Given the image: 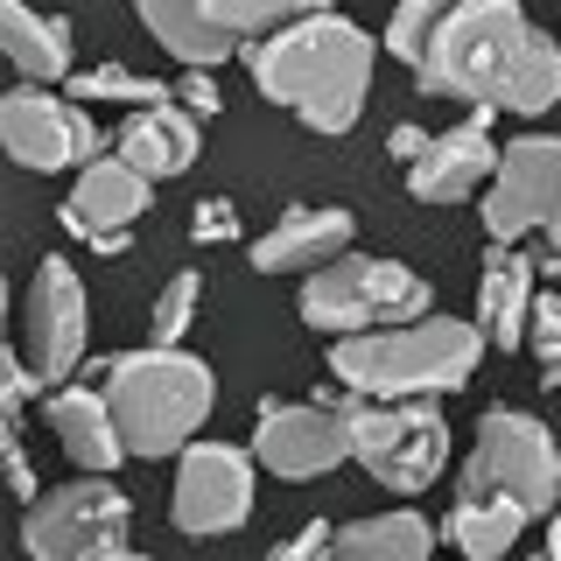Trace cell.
<instances>
[{"mask_svg": "<svg viewBox=\"0 0 561 561\" xmlns=\"http://www.w3.org/2000/svg\"><path fill=\"white\" fill-rule=\"evenodd\" d=\"M414 84L428 99H463L470 113L534 119L561 99V35L534 28L519 0H463L414 64Z\"/></svg>", "mask_w": 561, "mask_h": 561, "instance_id": "6da1fadb", "label": "cell"}, {"mask_svg": "<svg viewBox=\"0 0 561 561\" xmlns=\"http://www.w3.org/2000/svg\"><path fill=\"white\" fill-rule=\"evenodd\" d=\"M373 64H379V43L351 14H330V8L245 49V70H253L260 99L295 113L309 134L358 127L365 99H373Z\"/></svg>", "mask_w": 561, "mask_h": 561, "instance_id": "7a4b0ae2", "label": "cell"}, {"mask_svg": "<svg viewBox=\"0 0 561 561\" xmlns=\"http://www.w3.org/2000/svg\"><path fill=\"white\" fill-rule=\"evenodd\" d=\"M484 330L463 316H421L393 330H358V337H330V379L365 400H435L470 386L484 365Z\"/></svg>", "mask_w": 561, "mask_h": 561, "instance_id": "3957f363", "label": "cell"}, {"mask_svg": "<svg viewBox=\"0 0 561 561\" xmlns=\"http://www.w3.org/2000/svg\"><path fill=\"white\" fill-rule=\"evenodd\" d=\"M105 400L113 421L127 435V449L140 463H169L197 443V428L218 408V379L197 351L183 344H148V351H119L105 365Z\"/></svg>", "mask_w": 561, "mask_h": 561, "instance_id": "277c9868", "label": "cell"}, {"mask_svg": "<svg viewBox=\"0 0 561 561\" xmlns=\"http://www.w3.org/2000/svg\"><path fill=\"white\" fill-rule=\"evenodd\" d=\"M456 499L519 513L526 526L548 519L561 505V449H554L548 421H534L519 408H484L478 435H470V456H463V484H456Z\"/></svg>", "mask_w": 561, "mask_h": 561, "instance_id": "5b68a950", "label": "cell"}, {"mask_svg": "<svg viewBox=\"0 0 561 561\" xmlns=\"http://www.w3.org/2000/svg\"><path fill=\"white\" fill-rule=\"evenodd\" d=\"M428 309V280L400 260H373V253H344L330 267L302 274V323L323 337H358V330H393V323H421Z\"/></svg>", "mask_w": 561, "mask_h": 561, "instance_id": "8992f818", "label": "cell"}, {"mask_svg": "<svg viewBox=\"0 0 561 561\" xmlns=\"http://www.w3.org/2000/svg\"><path fill=\"white\" fill-rule=\"evenodd\" d=\"M358 408H365V393H351L337 379L309 400H260L253 443L245 449H253V463L267 470V478L316 484L337 463H351V421H358Z\"/></svg>", "mask_w": 561, "mask_h": 561, "instance_id": "52a82bcc", "label": "cell"}, {"mask_svg": "<svg viewBox=\"0 0 561 561\" xmlns=\"http://www.w3.org/2000/svg\"><path fill=\"white\" fill-rule=\"evenodd\" d=\"M351 463L379 491L414 499L449 470V414L435 400H365L351 421Z\"/></svg>", "mask_w": 561, "mask_h": 561, "instance_id": "ba28073f", "label": "cell"}, {"mask_svg": "<svg viewBox=\"0 0 561 561\" xmlns=\"http://www.w3.org/2000/svg\"><path fill=\"white\" fill-rule=\"evenodd\" d=\"M127 526H134V499L113 478H70L22 513V548L28 561H92L127 548Z\"/></svg>", "mask_w": 561, "mask_h": 561, "instance_id": "9c48e42d", "label": "cell"}, {"mask_svg": "<svg viewBox=\"0 0 561 561\" xmlns=\"http://www.w3.org/2000/svg\"><path fill=\"white\" fill-rule=\"evenodd\" d=\"M0 148H8L14 169L57 175V169H92L105 148L92 105H78L70 92H49V84H14L0 99Z\"/></svg>", "mask_w": 561, "mask_h": 561, "instance_id": "30bf717a", "label": "cell"}, {"mask_svg": "<svg viewBox=\"0 0 561 561\" xmlns=\"http://www.w3.org/2000/svg\"><path fill=\"white\" fill-rule=\"evenodd\" d=\"M561 210V134H513L484 183L478 225L491 245H519Z\"/></svg>", "mask_w": 561, "mask_h": 561, "instance_id": "8fae6325", "label": "cell"}, {"mask_svg": "<svg viewBox=\"0 0 561 561\" xmlns=\"http://www.w3.org/2000/svg\"><path fill=\"white\" fill-rule=\"evenodd\" d=\"M253 449L245 443H190L175 456V499H169V519L197 540H218V534H239L253 519Z\"/></svg>", "mask_w": 561, "mask_h": 561, "instance_id": "7c38bea8", "label": "cell"}, {"mask_svg": "<svg viewBox=\"0 0 561 561\" xmlns=\"http://www.w3.org/2000/svg\"><path fill=\"white\" fill-rule=\"evenodd\" d=\"M84 330H92V302H84V280L70 260L49 253L35 267V288H28V309H22V358L28 373L43 379V393L70 386V373L84 365Z\"/></svg>", "mask_w": 561, "mask_h": 561, "instance_id": "4fadbf2b", "label": "cell"}, {"mask_svg": "<svg viewBox=\"0 0 561 561\" xmlns=\"http://www.w3.org/2000/svg\"><path fill=\"white\" fill-rule=\"evenodd\" d=\"M154 204V183L140 169H127L119 154H99L92 169H78V183H70V204H64V232L78 245H92V253H127L134 245V225L140 210Z\"/></svg>", "mask_w": 561, "mask_h": 561, "instance_id": "5bb4252c", "label": "cell"}, {"mask_svg": "<svg viewBox=\"0 0 561 561\" xmlns=\"http://www.w3.org/2000/svg\"><path fill=\"white\" fill-rule=\"evenodd\" d=\"M491 169H499V140H491V113H470L443 127L428 148L408 162V197L414 204H463L484 197Z\"/></svg>", "mask_w": 561, "mask_h": 561, "instance_id": "9a60e30c", "label": "cell"}, {"mask_svg": "<svg viewBox=\"0 0 561 561\" xmlns=\"http://www.w3.org/2000/svg\"><path fill=\"white\" fill-rule=\"evenodd\" d=\"M351 239H358V218L344 204H295L253 239V267L260 274H316L330 260H344Z\"/></svg>", "mask_w": 561, "mask_h": 561, "instance_id": "2e32d148", "label": "cell"}, {"mask_svg": "<svg viewBox=\"0 0 561 561\" xmlns=\"http://www.w3.org/2000/svg\"><path fill=\"white\" fill-rule=\"evenodd\" d=\"M43 421H49L57 449L84 470V478H113V470L134 456L127 435H119V421H113L105 386H57V393H49V408H43Z\"/></svg>", "mask_w": 561, "mask_h": 561, "instance_id": "e0dca14e", "label": "cell"}, {"mask_svg": "<svg viewBox=\"0 0 561 561\" xmlns=\"http://www.w3.org/2000/svg\"><path fill=\"white\" fill-rule=\"evenodd\" d=\"M197 148H204V119L197 113H183V105H140V113L119 119V134H113V154L127 169H140L148 183H169V175H183V169H197Z\"/></svg>", "mask_w": 561, "mask_h": 561, "instance_id": "ac0fdd59", "label": "cell"}, {"mask_svg": "<svg viewBox=\"0 0 561 561\" xmlns=\"http://www.w3.org/2000/svg\"><path fill=\"white\" fill-rule=\"evenodd\" d=\"M540 267L519 253V245H491L484 253V274H478V316L470 323L484 330L491 351H519L526 344V323H534V302H540Z\"/></svg>", "mask_w": 561, "mask_h": 561, "instance_id": "d6986e66", "label": "cell"}, {"mask_svg": "<svg viewBox=\"0 0 561 561\" xmlns=\"http://www.w3.org/2000/svg\"><path fill=\"white\" fill-rule=\"evenodd\" d=\"M0 43H8V64L22 84H70L78 64H70V22L64 14H35L28 0H0Z\"/></svg>", "mask_w": 561, "mask_h": 561, "instance_id": "ffe728a7", "label": "cell"}, {"mask_svg": "<svg viewBox=\"0 0 561 561\" xmlns=\"http://www.w3.org/2000/svg\"><path fill=\"white\" fill-rule=\"evenodd\" d=\"M140 28H148L183 70H218V64L245 57V43L210 22L204 0H140Z\"/></svg>", "mask_w": 561, "mask_h": 561, "instance_id": "44dd1931", "label": "cell"}, {"mask_svg": "<svg viewBox=\"0 0 561 561\" xmlns=\"http://www.w3.org/2000/svg\"><path fill=\"white\" fill-rule=\"evenodd\" d=\"M330 561H435V526L393 505V513H365L337 526V554Z\"/></svg>", "mask_w": 561, "mask_h": 561, "instance_id": "7402d4cb", "label": "cell"}, {"mask_svg": "<svg viewBox=\"0 0 561 561\" xmlns=\"http://www.w3.org/2000/svg\"><path fill=\"white\" fill-rule=\"evenodd\" d=\"M519 534H526L519 513H499V505H478V499H456L443 519L449 554H463V561H505L519 548Z\"/></svg>", "mask_w": 561, "mask_h": 561, "instance_id": "603a6c76", "label": "cell"}, {"mask_svg": "<svg viewBox=\"0 0 561 561\" xmlns=\"http://www.w3.org/2000/svg\"><path fill=\"white\" fill-rule=\"evenodd\" d=\"M204 8H210V22H218L225 35H239V43L253 49V43H267V35H280V28L323 14L330 0H204Z\"/></svg>", "mask_w": 561, "mask_h": 561, "instance_id": "cb8c5ba5", "label": "cell"}, {"mask_svg": "<svg viewBox=\"0 0 561 561\" xmlns=\"http://www.w3.org/2000/svg\"><path fill=\"white\" fill-rule=\"evenodd\" d=\"M70 99L78 105H169L175 99V84L169 78H148V70H127V64H92V70H78L70 78Z\"/></svg>", "mask_w": 561, "mask_h": 561, "instance_id": "d4e9b609", "label": "cell"}, {"mask_svg": "<svg viewBox=\"0 0 561 561\" xmlns=\"http://www.w3.org/2000/svg\"><path fill=\"white\" fill-rule=\"evenodd\" d=\"M456 8H463V0H400V8H393V22H386V35H379V43H386V57L414 70L421 57H428L435 28H443Z\"/></svg>", "mask_w": 561, "mask_h": 561, "instance_id": "484cf974", "label": "cell"}, {"mask_svg": "<svg viewBox=\"0 0 561 561\" xmlns=\"http://www.w3.org/2000/svg\"><path fill=\"white\" fill-rule=\"evenodd\" d=\"M197 309H204V274H197V267L169 274V288L154 295L148 337H154V344H183V337H190V323H197Z\"/></svg>", "mask_w": 561, "mask_h": 561, "instance_id": "4316f807", "label": "cell"}, {"mask_svg": "<svg viewBox=\"0 0 561 561\" xmlns=\"http://www.w3.org/2000/svg\"><path fill=\"white\" fill-rule=\"evenodd\" d=\"M526 351L540 358V379H548V393H561V295H540V302H534Z\"/></svg>", "mask_w": 561, "mask_h": 561, "instance_id": "83f0119b", "label": "cell"}, {"mask_svg": "<svg viewBox=\"0 0 561 561\" xmlns=\"http://www.w3.org/2000/svg\"><path fill=\"white\" fill-rule=\"evenodd\" d=\"M190 239L197 245H232L239 239V204L232 197H204L197 210H190Z\"/></svg>", "mask_w": 561, "mask_h": 561, "instance_id": "f1b7e54d", "label": "cell"}, {"mask_svg": "<svg viewBox=\"0 0 561 561\" xmlns=\"http://www.w3.org/2000/svg\"><path fill=\"white\" fill-rule=\"evenodd\" d=\"M330 554H337V526H330V519H309L295 540L267 548V561H330Z\"/></svg>", "mask_w": 561, "mask_h": 561, "instance_id": "f546056e", "label": "cell"}, {"mask_svg": "<svg viewBox=\"0 0 561 561\" xmlns=\"http://www.w3.org/2000/svg\"><path fill=\"white\" fill-rule=\"evenodd\" d=\"M28 393H43V379L28 373V358H22V351H8V358H0V408H8V421L28 408Z\"/></svg>", "mask_w": 561, "mask_h": 561, "instance_id": "4dcf8cb0", "label": "cell"}, {"mask_svg": "<svg viewBox=\"0 0 561 561\" xmlns=\"http://www.w3.org/2000/svg\"><path fill=\"white\" fill-rule=\"evenodd\" d=\"M175 105H183V113H197V119L225 113V99H218V84H210V70H183V78H175Z\"/></svg>", "mask_w": 561, "mask_h": 561, "instance_id": "1f68e13d", "label": "cell"}, {"mask_svg": "<svg viewBox=\"0 0 561 561\" xmlns=\"http://www.w3.org/2000/svg\"><path fill=\"white\" fill-rule=\"evenodd\" d=\"M0 449H8V484H14V499H22V505H35V499H43V484H35V470H28V449H22V435H0Z\"/></svg>", "mask_w": 561, "mask_h": 561, "instance_id": "d6a6232c", "label": "cell"}, {"mask_svg": "<svg viewBox=\"0 0 561 561\" xmlns=\"http://www.w3.org/2000/svg\"><path fill=\"white\" fill-rule=\"evenodd\" d=\"M428 140H435V134H421V127H393V134H386V154H393V162H400V169H408V162H414V154H421V148H428Z\"/></svg>", "mask_w": 561, "mask_h": 561, "instance_id": "836d02e7", "label": "cell"}, {"mask_svg": "<svg viewBox=\"0 0 561 561\" xmlns=\"http://www.w3.org/2000/svg\"><path fill=\"white\" fill-rule=\"evenodd\" d=\"M548 561H561V505L548 513Z\"/></svg>", "mask_w": 561, "mask_h": 561, "instance_id": "e575fe53", "label": "cell"}, {"mask_svg": "<svg viewBox=\"0 0 561 561\" xmlns=\"http://www.w3.org/2000/svg\"><path fill=\"white\" fill-rule=\"evenodd\" d=\"M540 232H548V260H561V210H554L548 225H540Z\"/></svg>", "mask_w": 561, "mask_h": 561, "instance_id": "d590c367", "label": "cell"}, {"mask_svg": "<svg viewBox=\"0 0 561 561\" xmlns=\"http://www.w3.org/2000/svg\"><path fill=\"white\" fill-rule=\"evenodd\" d=\"M92 561H154V554H134V548H113V554H92Z\"/></svg>", "mask_w": 561, "mask_h": 561, "instance_id": "8d00e7d4", "label": "cell"}, {"mask_svg": "<svg viewBox=\"0 0 561 561\" xmlns=\"http://www.w3.org/2000/svg\"><path fill=\"white\" fill-rule=\"evenodd\" d=\"M456 561H463V554H456Z\"/></svg>", "mask_w": 561, "mask_h": 561, "instance_id": "74e56055", "label": "cell"}, {"mask_svg": "<svg viewBox=\"0 0 561 561\" xmlns=\"http://www.w3.org/2000/svg\"><path fill=\"white\" fill-rule=\"evenodd\" d=\"M540 561H548V554H540Z\"/></svg>", "mask_w": 561, "mask_h": 561, "instance_id": "f35d334b", "label": "cell"}]
</instances>
